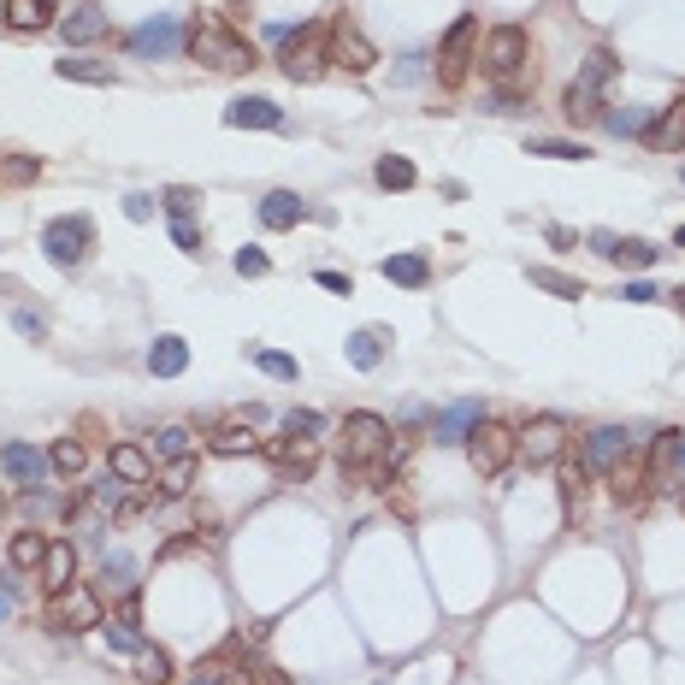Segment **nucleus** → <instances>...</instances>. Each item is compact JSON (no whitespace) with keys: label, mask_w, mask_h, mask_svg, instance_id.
Masks as SVG:
<instances>
[{"label":"nucleus","mask_w":685,"mask_h":685,"mask_svg":"<svg viewBox=\"0 0 685 685\" xmlns=\"http://www.w3.org/2000/svg\"><path fill=\"white\" fill-rule=\"evenodd\" d=\"M184 54L195 65H207V71H254L260 54H254V42H243L219 12H195L184 24Z\"/></svg>","instance_id":"nucleus-1"},{"label":"nucleus","mask_w":685,"mask_h":685,"mask_svg":"<svg viewBox=\"0 0 685 685\" xmlns=\"http://www.w3.org/2000/svg\"><path fill=\"white\" fill-rule=\"evenodd\" d=\"M485 77H497L508 95H526L532 83H538V71H532V42H526V30L520 24H497L491 36H485Z\"/></svg>","instance_id":"nucleus-2"},{"label":"nucleus","mask_w":685,"mask_h":685,"mask_svg":"<svg viewBox=\"0 0 685 685\" xmlns=\"http://www.w3.org/2000/svg\"><path fill=\"white\" fill-rule=\"evenodd\" d=\"M615 77H621V65L609 48H597L591 60L579 65V77L567 83V101H561V113L573 119V125H585V119H603V95L615 89Z\"/></svg>","instance_id":"nucleus-3"},{"label":"nucleus","mask_w":685,"mask_h":685,"mask_svg":"<svg viewBox=\"0 0 685 685\" xmlns=\"http://www.w3.org/2000/svg\"><path fill=\"white\" fill-rule=\"evenodd\" d=\"M278 65L290 83H313L325 65H331V24H302V30H284L278 42Z\"/></svg>","instance_id":"nucleus-4"},{"label":"nucleus","mask_w":685,"mask_h":685,"mask_svg":"<svg viewBox=\"0 0 685 685\" xmlns=\"http://www.w3.org/2000/svg\"><path fill=\"white\" fill-rule=\"evenodd\" d=\"M390 461V426L378 414H349L343 420V467L349 473H378Z\"/></svg>","instance_id":"nucleus-5"},{"label":"nucleus","mask_w":685,"mask_h":685,"mask_svg":"<svg viewBox=\"0 0 685 685\" xmlns=\"http://www.w3.org/2000/svg\"><path fill=\"white\" fill-rule=\"evenodd\" d=\"M461 449H467V461H473L479 479H497V473H508V461L520 455V432L502 426V420H479V426L467 432Z\"/></svg>","instance_id":"nucleus-6"},{"label":"nucleus","mask_w":685,"mask_h":685,"mask_svg":"<svg viewBox=\"0 0 685 685\" xmlns=\"http://www.w3.org/2000/svg\"><path fill=\"white\" fill-rule=\"evenodd\" d=\"M42 626H48V632H95V626H101V597L83 591V585H65V591L48 597Z\"/></svg>","instance_id":"nucleus-7"},{"label":"nucleus","mask_w":685,"mask_h":685,"mask_svg":"<svg viewBox=\"0 0 685 685\" xmlns=\"http://www.w3.org/2000/svg\"><path fill=\"white\" fill-rule=\"evenodd\" d=\"M638 449H644V443L626 432V426H597V432L579 443V467H585V479H597V473L609 479L626 455H638Z\"/></svg>","instance_id":"nucleus-8"},{"label":"nucleus","mask_w":685,"mask_h":685,"mask_svg":"<svg viewBox=\"0 0 685 685\" xmlns=\"http://www.w3.org/2000/svg\"><path fill=\"white\" fill-rule=\"evenodd\" d=\"M473 42H479V18H455V30H449L443 48H437V83H443V89H461V83H467Z\"/></svg>","instance_id":"nucleus-9"},{"label":"nucleus","mask_w":685,"mask_h":685,"mask_svg":"<svg viewBox=\"0 0 685 685\" xmlns=\"http://www.w3.org/2000/svg\"><path fill=\"white\" fill-rule=\"evenodd\" d=\"M331 65L349 71V77H361V71L378 65V48L367 42V30L355 18H331Z\"/></svg>","instance_id":"nucleus-10"},{"label":"nucleus","mask_w":685,"mask_h":685,"mask_svg":"<svg viewBox=\"0 0 685 685\" xmlns=\"http://www.w3.org/2000/svg\"><path fill=\"white\" fill-rule=\"evenodd\" d=\"M89 243H95V225L77 219V213H71V219H54V225L42 231V254H48L54 266H77V260L89 254Z\"/></svg>","instance_id":"nucleus-11"},{"label":"nucleus","mask_w":685,"mask_h":685,"mask_svg":"<svg viewBox=\"0 0 685 685\" xmlns=\"http://www.w3.org/2000/svg\"><path fill=\"white\" fill-rule=\"evenodd\" d=\"M136 60H172L178 48H184V24L166 12V18H154V24H142V30H130V42H125Z\"/></svg>","instance_id":"nucleus-12"},{"label":"nucleus","mask_w":685,"mask_h":685,"mask_svg":"<svg viewBox=\"0 0 685 685\" xmlns=\"http://www.w3.org/2000/svg\"><path fill=\"white\" fill-rule=\"evenodd\" d=\"M561 443H567V420H561V414H538V420L520 432V455H526V467H550L561 455Z\"/></svg>","instance_id":"nucleus-13"},{"label":"nucleus","mask_w":685,"mask_h":685,"mask_svg":"<svg viewBox=\"0 0 685 685\" xmlns=\"http://www.w3.org/2000/svg\"><path fill=\"white\" fill-rule=\"evenodd\" d=\"M644 148H650V154H680L685 148V95H674L668 107L650 113V125H644Z\"/></svg>","instance_id":"nucleus-14"},{"label":"nucleus","mask_w":685,"mask_h":685,"mask_svg":"<svg viewBox=\"0 0 685 685\" xmlns=\"http://www.w3.org/2000/svg\"><path fill=\"white\" fill-rule=\"evenodd\" d=\"M266 461L278 467V479H308L313 461H319V437H278V443H266Z\"/></svg>","instance_id":"nucleus-15"},{"label":"nucleus","mask_w":685,"mask_h":685,"mask_svg":"<svg viewBox=\"0 0 685 685\" xmlns=\"http://www.w3.org/2000/svg\"><path fill=\"white\" fill-rule=\"evenodd\" d=\"M479 420H485V402H473V396H467V402L443 408V414L432 420V443H437V449H455V443H467V432H473Z\"/></svg>","instance_id":"nucleus-16"},{"label":"nucleus","mask_w":685,"mask_h":685,"mask_svg":"<svg viewBox=\"0 0 685 685\" xmlns=\"http://www.w3.org/2000/svg\"><path fill=\"white\" fill-rule=\"evenodd\" d=\"M0 467H6V479H12L18 491H36L42 473H48V455L30 449V443H0Z\"/></svg>","instance_id":"nucleus-17"},{"label":"nucleus","mask_w":685,"mask_h":685,"mask_svg":"<svg viewBox=\"0 0 685 685\" xmlns=\"http://www.w3.org/2000/svg\"><path fill=\"white\" fill-rule=\"evenodd\" d=\"M225 125H231V130H278V125H284V107H278V101H266V95H243V101H231V107H225Z\"/></svg>","instance_id":"nucleus-18"},{"label":"nucleus","mask_w":685,"mask_h":685,"mask_svg":"<svg viewBox=\"0 0 685 685\" xmlns=\"http://www.w3.org/2000/svg\"><path fill=\"white\" fill-rule=\"evenodd\" d=\"M302 219H308V201H302L296 189H272V195L260 201V225H266V231H296Z\"/></svg>","instance_id":"nucleus-19"},{"label":"nucleus","mask_w":685,"mask_h":685,"mask_svg":"<svg viewBox=\"0 0 685 685\" xmlns=\"http://www.w3.org/2000/svg\"><path fill=\"white\" fill-rule=\"evenodd\" d=\"M60 36L71 42V48H83V42H101L107 36V12L95 6V0H83V6H71L60 18Z\"/></svg>","instance_id":"nucleus-20"},{"label":"nucleus","mask_w":685,"mask_h":685,"mask_svg":"<svg viewBox=\"0 0 685 685\" xmlns=\"http://www.w3.org/2000/svg\"><path fill=\"white\" fill-rule=\"evenodd\" d=\"M0 18H6V30L36 36V30L54 24V0H0Z\"/></svg>","instance_id":"nucleus-21"},{"label":"nucleus","mask_w":685,"mask_h":685,"mask_svg":"<svg viewBox=\"0 0 685 685\" xmlns=\"http://www.w3.org/2000/svg\"><path fill=\"white\" fill-rule=\"evenodd\" d=\"M48 532H12V544H6V567L12 573H42V561H48Z\"/></svg>","instance_id":"nucleus-22"},{"label":"nucleus","mask_w":685,"mask_h":685,"mask_svg":"<svg viewBox=\"0 0 685 685\" xmlns=\"http://www.w3.org/2000/svg\"><path fill=\"white\" fill-rule=\"evenodd\" d=\"M42 585H48V591H65V585H77V544H65V538H54V544H48V561H42Z\"/></svg>","instance_id":"nucleus-23"},{"label":"nucleus","mask_w":685,"mask_h":685,"mask_svg":"<svg viewBox=\"0 0 685 685\" xmlns=\"http://www.w3.org/2000/svg\"><path fill=\"white\" fill-rule=\"evenodd\" d=\"M189 367V343L184 337H154L148 343V373L154 378H178Z\"/></svg>","instance_id":"nucleus-24"},{"label":"nucleus","mask_w":685,"mask_h":685,"mask_svg":"<svg viewBox=\"0 0 685 685\" xmlns=\"http://www.w3.org/2000/svg\"><path fill=\"white\" fill-rule=\"evenodd\" d=\"M384 278L402 284V290H426V284H432V260H426V254H390V260H384Z\"/></svg>","instance_id":"nucleus-25"},{"label":"nucleus","mask_w":685,"mask_h":685,"mask_svg":"<svg viewBox=\"0 0 685 685\" xmlns=\"http://www.w3.org/2000/svg\"><path fill=\"white\" fill-rule=\"evenodd\" d=\"M207 449H213V455H254L260 437H254V426H243V420H225V426L207 432Z\"/></svg>","instance_id":"nucleus-26"},{"label":"nucleus","mask_w":685,"mask_h":685,"mask_svg":"<svg viewBox=\"0 0 685 685\" xmlns=\"http://www.w3.org/2000/svg\"><path fill=\"white\" fill-rule=\"evenodd\" d=\"M107 467H113L125 485H148V479H154V461H148L136 443H113V449H107Z\"/></svg>","instance_id":"nucleus-27"},{"label":"nucleus","mask_w":685,"mask_h":685,"mask_svg":"<svg viewBox=\"0 0 685 685\" xmlns=\"http://www.w3.org/2000/svg\"><path fill=\"white\" fill-rule=\"evenodd\" d=\"M195 473H201V461H195V455H178V461H166V473L154 479V491H160V497H189V491H195Z\"/></svg>","instance_id":"nucleus-28"},{"label":"nucleus","mask_w":685,"mask_h":685,"mask_svg":"<svg viewBox=\"0 0 685 685\" xmlns=\"http://www.w3.org/2000/svg\"><path fill=\"white\" fill-rule=\"evenodd\" d=\"M343 355H349V367L373 373V367H384V337H378V331H355V337L343 343Z\"/></svg>","instance_id":"nucleus-29"},{"label":"nucleus","mask_w":685,"mask_h":685,"mask_svg":"<svg viewBox=\"0 0 685 685\" xmlns=\"http://www.w3.org/2000/svg\"><path fill=\"white\" fill-rule=\"evenodd\" d=\"M48 467H54L60 479H77V473L89 467V449H83L77 437H54V449H48Z\"/></svg>","instance_id":"nucleus-30"},{"label":"nucleus","mask_w":685,"mask_h":685,"mask_svg":"<svg viewBox=\"0 0 685 685\" xmlns=\"http://www.w3.org/2000/svg\"><path fill=\"white\" fill-rule=\"evenodd\" d=\"M101 591H113V597H136V561L130 556H107L101 561Z\"/></svg>","instance_id":"nucleus-31"},{"label":"nucleus","mask_w":685,"mask_h":685,"mask_svg":"<svg viewBox=\"0 0 685 685\" xmlns=\"http://www.w3.org/2000/svg\"><path fill=\"white\" fill-rule=\"evenodd\" d=\"M136 680L142 685H172V656H166L160 644H148V650L136 656Z\"/></svg>","instance_id":"nucleus-32"},{"label":"nucleus","mask_w":685,"mask_h":685,"mask_svg":"<svg viewBox=\"0 0 685 685\" xmlns=\"http://www.w3.org/2000/svg\"><path fill=\"white\" fill-rule=\"evenodd\" d=\"M656 243H644V237H626V243H615V254H609V260H615V266H626V272H644V266H656Z\"/></svg>","instance_id":"nucleus-33"},{"label":"nucleus","mask_w":685,"mask_h":685,"mask_svg":"<svg viewBox=\"0 0 685 685\" xmlns=\"http://www.w3.org/2000/svg\"><path fill=\"white\" fill-rule=\"evenodd\" d=\"M532 284H538V290H550V296H561V302H579V296H585V284H579V278L550 272V266H532Z\"/></svg>","instance_id":"nucleus-34"},{"label":"nucleus","mask_w":685,"mask_h":685,"mask_svg":"<svg viewBox=\"0 0 685 685\" xmlns=\"http://www.w3.org/2000/svg\"><path fill=\"white\" fill-rule=\"evenodd\" d=\"M254 367L266 378H278V384H296L302 367H296V355H278V349H254Z\"/></svg>","instance_id":"nucleus-35"},{"label":"nucleus","mask_w":685,"mask_h":685,"mask_svg":"<svg viewBox=\"0 0 685 685\" xmlns=\"http://www.w3.org/2000/svg\"><path fill=\"white\" fill-rule=\"evenodd\" d=\"M42 160L36 154H0V184H36Z\"/></svg>","instance_id":"nucleus-36"},{"label":"nucleus","mask_w":685,"mask_h":685,"mask_svg":"<svg viewBox=\"0 0 685 685\" xmlns=\"http://www.w3.org/2000/svg\"><path fill=\"white\" fill-rule=\"evenodd\" d=\"M373 178H378L384 189H414V160H402V154H384Z\"/></svg>","instance_id":"nucleus-37"},{"label":"nucleus","mask_w":685,"mask_h":685,"mask_svg":"<svg viewBox=\"0 0 685 685\" xmlns=\"http://www.w3.org/2000/svg\"><path fill=\"white\" fill-rule=\"evenodd\" d=\"M526 154H544V160H585V148H579V142H561V136H532Z\"/></svg>","instance_id":"nucleus-38"},{"label":"nucleus","mask_w":685,"mask_h":685,"mask_svg":"<svg viewBox=\"0 0 685 685\" xmlns=\"http://www.w3.org/2000/svg\"><path fill=\"white\" fill-rule=\"evenodd\" d=\"M54 71H60V77H77V83H113V71L101 60H54Z\"/></svg>","instance_id":"nucleus-39"},{"label":"nucleus","mask_w":685,"mask_h":685,"mask_svg":"<svg viewBox=\"0 0 685 685\" xmlns=\"http://www.w3.org/2000/svg\"><path fill=\"white\" fill-rule=\"evenodd\" d=\"M561 502H567V520H573L579 508H585V467H579V461H573V467L561 473Z\"/></svg>","instance_id":"nucleus-40"},{"label":"nucleus","mask_w":685,"mask_h":685,"mask_svg":"<svg viewBox=\"0 0 685 685\" xmlns=\"http://www.w3.org/2000/svg\"><path fill=\"white\" fill-rule=\"evenodd\" d=\"M603 125L615 130V136H644L650 113H644V107H626V113H603Z\"/></svg>","instance_id":"nucleus-41"},{"label":"nucleus","mask_w":685,"mask_h":685,"mask_svg":"<svg viewBox=\"0 0 685 685\" xmlns=\"http://www.w3.org/2000/svg\"><path fill=\"white\" fill-rule=\"evenodd\" d=\"M189 443H195V432H189V426H166V432L154 437V449H160L166 461H178V455H189Z\"/></svg>","instance_id":"nucleus-42"},{"label":"nucleus","mask_w":685,"mask_h":685,"mask_svg":"<svg viewBox=\"0 0 685 685\" xmlns=\"http://www.w3.org/2000/svg\"><path fill=\"white\" fill-rule=\"evenodd\" d=\"M160 201H166V213H172V219H195V201H201V195H195L189 184H172Z\"/></svg>","instance_id":"nucleus-43"},{"label":"nucleus","mask_w":685,"mask_h":685,"mask_svg":"<svg viewBox=\"0 0 685 685\" xmlns=\"http://www.w3.org/2000/svg\"><path fill=\"white\" fill-rule=\"evenodd\" d=\"M284 432L290 437H319L325 432V420H319L313 408H290V414H284Z\"/></svg>","instance_id":"nucleus-44"},{"label":"nucleus","mask_w":685,"mask_h":685,"mask_svg":"<svg viewBox=\"0 0 685 685\" xmlns=\"http://www.w3.org/2000/svg\"><path fill=\"white\" fill-rule=\"evenodd\" d=\"M107 644H113V650H125V656H142V650H148V638H142V632H136V626H107Z\"/></svg>","instance_id":"nucleus-45"},{"label":"nucleus","mask_w":685,"mask_h":685,"mask_svg":"<svg viewBox=\"0 0 685 685\" xmlns=\"http://www.w3.org/2000/svg\"><path fill=\"white\" fill-rule=\"evenodd\" d=\"M172 243L184 254H201V231H195V219H172Z\"/></svg>","instance_id":"nucleus-46"},{"label":"nucleus","mask_w":685,"mask_h":685,"mask_svg":"<svg viewBox=\"0 0 685 685\" xmlns=\"http://www.w3.org/2000/svg\"><path fill=\"white\" fill-rule=\"evenodd\" d=\"M231 266H237L243 278H260V272H266L272 260H266V249H237V260H231Z\"/></svg>","instance_id":"nucleus-47"},{"label":"nucleus","mask_w":685,"mask_h":685,"mask_svg":"<svg viewBox=\"0 0 685 685\" xmlns=\"http://www.w3.org/2000/svg\"><path fill=\"white\" fill-rule=\"evenodd\" d=\"M24 508H36V514H65L71 502L54 497V491H24Z\"/></svg>","instance_id":"nucleus-48"},{"label":"nucleus","mask_w":685,"mask_h":685,"mask_svg":"<svg viewBox=\"0 0 685 685\" xmlns=\"http://www.w3.org/2000/svg\"><path fill=\"white\" fill-rule=\"evenodd\" d=\"M184 685H225V662H219V656H213V662H201Z\"/></svg>","instance_id":"nucleus-49"},{"label":"nucleus","mask_w":685,"mask_h":685,"mask_svg":"<svg viewBox=\"0 0 685 685\" xmlns=\"http://www.w3.org/2000/svg\"><path fill=\"white\" fill-rule=\"evenodd\" d=\"M12 325H18L24 337H36V343L48 337V325H42V313H30V308H18V313H12Z\"/></svg>","instance_id":"nucleus-50"},{"label":"nucleus","mask_w":685,"mask_h":685,"mask_svg":"<svg viewBox=\"0 0 685 685\" xmlns=\"http://www.w3.org/2000/svg\"><path fill=\"white\" fill-rule=\"evenodd\" d=\"M621 302H662V290L644 284V278H632V284H621Z\"/></svg>","instance_id":"nucleus-51"},{"label":"nucleus","mask_w":685,"mask_h":685,"mask_svg":"<svg viewBox=\"0 0 685 685\" xmlns=\"http://www.w3.org/2000/svg\"><path fill=\"white\" fill-rule=\"evenodd\" d=\"M319 290H331V296H355V284H349V272H319Z\"/></svg>","instance_id":"nucleus-52"},{"label":"nucleus","mask_w":685,"mask_h":685,"mask_svg":"<svg viewBox=\"0 0 685 685\" xmlns=\"http://www.w3.org/2000/svg\"><path fill=\"white\" fill-rule=\"evenodd\" d=\"M148 213H154V195H125V219H136V225H142Z\"/></svg>","instance_id":"nucleus-53"},{"label":"nucleus","mask_w":685,"mask_h":685,"mask_svg":"<svg viewBox=\"0 0 685 685\" xmlns=\"http://www.w3.org/2000/svg\"><path fill=\"white\" fill-rule=\"evenodd\" d=\"M615 243H621V237H615V231H591V249L603 254V260H609V254H615Z\"/></svg>","instance_id":"nucleus-54"},{"label":"nucleus","mask_w":685,"mask_h":685,"mask_svg":"<svg viewBox=\"0 0 685 685\" xmlns=\"http://www.w3.org/2000/svg\"><path fill=\"white\" fill-rule=\"evenodd\" d=\"M6 615H12V597H6V591H0V621H6Z\"/></svg>","instance_id":"nucleus-55"},{"label":"nucleus","mask_w":685,"mask_h":685,"mask_svg":"<svg viewBox=\"0 0 685 685\" xmlns=\"http://www.w3.org/2000/svg\"><path fill=\"white\" fill-rule=\"evenodd\" d=\"M668 302H674V308H680V313H685V290H674V296H668Z\"/></svg>","instance_id":"nucleus-56"},{"label":"nucleus","mask_w":685,"mask_h":685,"mask_svg":"<svg viewBox=\"0 0 685 685\" xmlns=\"http://www.w3.org/2000/svg\"><path fill=\"white\" fill-rule=\"evenodd\" d=\"M674 243H680V249H685V231H674Z\"/></svg>","instance_id":"nucleus-57"},{"label":"nucleus","mask_w":685,"mask_h":685,"mask_svg":"<svg viewBox=\"0 0 685 685\" xmlns=\"http://www.w3.org/2000/svg\"><path fill=\"white\" fill-rule=\"evenodd\" d=\"M680 178H685V166H680Z\"/></svg>","instance_id":"nucleus-58"}]
</instances>
